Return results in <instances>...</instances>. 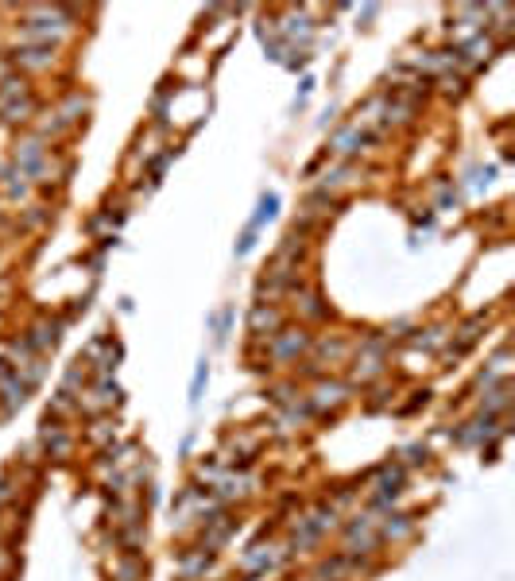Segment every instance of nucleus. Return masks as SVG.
Returning a JSON list of instances; mask_svg holds the SVG:
<instances>
[{
    "mask_svg": "<svg viewBox=\"0 0 515 581\" xmlns=\"http://www.w3.org/2000/svg\"><path fill=\"white\" fill-rule=\"evenodd\" d=\"M78 16L74 8H24V27L20 43L24 47H59L70 35V20Z\"/></svg>",
    "mask_w": 515,
    "mask_h": 581,
    "instance_id": "nucleus-1",
    "label": "nucleus"
},
{
    "mask_svg": "<svg viewBox=\"0 0 515 581\" xmlns=\"http://www.w3.org/2000/svg\"><path fill=\"white\" fill-rule=\"evenodd\" d=\"M12 167L28 178L31 186H36V183H47V175H51L47 140H39L36 132H31V136H20V140H16V152H12Z\"/></svg>",
    "mask_w": 515,
    "mask_h": 581,
    "instance_id": "nucleus-2",
    "label": "nucleus"
},
{
    "mask_svg": "<svg viewBox=\"0 0 515 581\" xmlns=\"http://www.w3.org/2000/svg\"><path fill=\"white\" fill-rule=\"evenodd\" d=\"M384 368H388V337H380V334L364 337L360 349L353 353V380L368 384V380L384 376Z\"/></svg>",
    "mask_w": 515,
    "mask_h": 581,
    "instance_id": "nucleus-3",
    "label": "nucleus"
},
{
    "mask_svg": "<svg viewBox=\"0 0 515 581\" xmlns=\"http://www.w3.org/2000/svg\"><path fill=\"white\" fill-rule=\"evenodd\" d=\"M310 345H314V342H310V334L303 330V326H283V330L267 342V361H272V365H291V361H298V357L306 353Z\"/></svg>",
    "mask_w": 515,
    "mask_h": 581,
    "instance_id": "nucleus-4",
    "label": "nucleus"
},
{
    "mask_svg": "<svg viewBox=\"0 0 515 581\" xmlns=\"http://www.w3.org/2000/svg\"><path fill=\"white\" fill-rule=\"evenodd\" d=\"M380 546V535H376V515H353V523L345 527V551L357 558V554H372Z\"/></svg>",
    "mask_w": 515,
    "mask_h": 581,
    "instance_id": "nucleus-5",
    "label": "nucleus"
},
{
    "mask_svg": "<svg viewBox=\"0 0 515 581\" xmlns=\"http://www.w3.org/2000/svg\"><path fill=\"white\" fill-rule=\"evenodd\" d=\"M372 140H376V136H368L357 121H353V124H345V129H337V132H334V140H329L326 152H334L337 160H353V155H357L364 144H372Z\"/></svg>",
    "mask_w": 515,
    "mask_h": 581,
    "instance_id": "nucleus-6",
    "label": "nucleus"
},
{
    "mask_svg": "<svg viewBox=\"0 0 515 581\" xmlns=\"http://www.w3.org/2000/svg\"><path fill=\"white\" fill-rule=\"evenodd\" d=\"M249 330L260 337V342H272V337L283 330V310L275 302H256L249 314Z\"/></svg>",
    "mask_w": 515,
    "mask_h": 581,
    "instance_id": "nucleus-7",
    "label": "nucleus"
},
{
    "mask_svg": "<svg viewBox=\"0 0 515 581\" xmlns=\"http://www.w3.org/2000/svg\"><path fill=\"white\" fill-rule=\"evenodd\" d=\"M345 399H349V384H341V380H318L306 404H310V411H337Z\"/></svg>",
    "mask_w": 515,
    "mask_h": 581,
    "instance_id": "nucleus-8",
    "label": "nucleus"
},
{
    "mask_svg": "<svg viewBox=\"0 0 515 581\" xmlns=\"http://www.w3.org/2000/svg\"><path fill=\"white\" fill-rule=\"evenodd\" d=\"M31 388L20 380V373H12L8 380H0V419H16L20 407L28 404Z\"/></svg>",
    "mask_w": 515,
    "mask_h": 581,
    "instance_id": "nucleus-9",
    "label": "nucleus"
},
{
    "mask_svg": "<svg viewBox=\"0 0 515 581\" xmlns=\"http://www.w3.org/2000/svg\"><path fill=\"white\" fill-rule=\"evenodd\" d=\"M39 446L47 450V458H70V450H74V438L67 435V430H62V422H55L47 415V422H43L39 427Z\"/></svg>",
    "mask_w": 515,
    "mask_h": 581,
    "instance_id": "nucleus-10",
    "label": "nucleus"
},
{
    "mask_svg": "<svg viewBox=\"0 0 515 581\" xmlns=\"http://www.w3.org/2000/svg\"><path fill=\"white\" fill-rule=\"evenodd\" d=\"M24 337H28V345L36 349L39 357H47L51 349L62 342V322L59 318H39V322H31V330Z\"/></svg>",
    "mask_w": 515,
    "mask_h": 581,
    "instance_id": "nucleus-11",
    "label": "nucleus"
},
{
    "mask_svg": "<svg viewBox=\"0 0 515 581\" xmlns=\"http://www.w3.org/2000/svg\"><path fill=\"white\" fill-rule=\"evenodd\" d=\"M59 59V47H16L12 51V62L28 74H39V70H51Z\"/></svg>",
    "mask_w": 515,
    "mask_h": 581,
    "instance_id": "nucleus-12",
    "label": "nucleus"
},
{
    "mask_svg": "<svg viewBox=\"0 0 515 581\" xmlns=\"http://www.w3.org/2000/svg\"><path fill=\"white\" fill-rule=\"evenodd\" d=\"M295 310H298V318H306V322L329 318V302H321V294L314 287H298L295 291Z\"/></svg>",
    "mask_w": 515,
    "mask_h": 581,
    "instance_id": "nucleus-13",
    "label": "nucleus"
},
{
    "mask_svg": "<svg viewBox=\"0 0 515 581\" xmlns=\"http://www.w3.org/2000/svg\"><path fill=\"white\" fill-rule=\"evenodd\" d=\"M353 178H357V163H353V160H341V163L329 167V171H321L318 190H326V194H337V190L349 186Z\"/></svg>",
    "mask_w": 515,
    "mask_h": 581,
    "instance_id": "nucleus-14",
    "label": "nucleus"
},
{
    "mask_svg": "<svg viewBox=\"0 0 515 581\" xmlns=\"http://www.w3.org/2000/svg\"><path fill=\"white\" fill-rule=\"evenodd\" d=\"M411 531H415V520H411V515H403V512H388L384 520H376V535H380V543H384V538L400 543V538H407Z\"/></svg>",
    "mask_w": 515,
    "mask_h": 581,
    "instance_id": "nucleus-15",
    "label": "nucleus"
},
{
    "mask_svg": "<svg viewBox=\"0 0 515 581\" xmlns=\"http://www.w3.org/2000/svg\"><path fill=\"white\" fill-rule=\"evenodd\" d=\"M403 481H407V469H403V465H395V461H388V465H380V469H376V492L392 496V500L403 492Z\"/></svg>",
    "mask_w": 515,
    "mask_h": 581,
    "instance_id": "nucleus-16",
    "label": "nucleus"
},
{
    "mask_svg": "<svg viewBox=\"0 0 515 581\" xmlns=\"http://www.w3.org/2000/svg\"><path fill=\"white\" fill-rule=\"evenodd\" d=\"M310 35H314V27H310V16H306V12H291V20L283 24V35H279V39H283V43L295 51L298 39H303V43H310Z\"/></svg>",
    "mask_w": 515,
    "mask_h": 581,
    "instance_id": "nucleus-17",
    "label": "nucleus"
},
{
    "mask_svg": "<svg viewBox=\"0 0 515 581\" xmlns=\"http://www.w3.org/2000/svg\"><path fill=\"white\" fill-rule=\"evenodd\" d=\"M0 113H4V116H0V121H8V124H24V121H31V116L39 113V105H36V98H31V93H24V98L8 101Z\"/></svg>",
    "mask_w": 515,
    "mask_h": 581,
    "instance_id": "nucleus-18",
    "label": "nucleus"
},
{
    "mask_svg": "<svg viewBox=\"0 0 515 581\" xmlns=\"http://www.w3.org/2000/svg\"><path fill=\"white\" fill-rule=\"evenodd\" d=\"M55 113H59L62 121H67L70 129H74V124H78L82 116L90 113V98H85V93H67V98H62V105H59Z\"/></svg>",
    "mask_w": 515,
    "mask_h": 581,
    "instance_id": "nucleus-19",
    "label": "nucleus"
},
{
    "mask_svg": "<svg viewBox=\"0 0 515 581\" xmlns=\"http://www.w3.org/2000/svg\"><path fill=\"white\" fill-rule=\"evenodd\" d=\"M275 214H279V194H264L260 198V206H256V214H252V221L249 225L260 232V225H267V221H275Z\"/></svg>",
    "mask_w": 515,
    "mask_h": 581,
    "instance_id": "nucleus-20",
    "label": "nucleus"
},
{
    "mask_svg": "<svg viewBox=\"0 0 515 581\" xmlns=\"http://www.w3.org/2000/svg\"><path fill=\"white\" fill-rule=\"evenodd\" d=\"M31 357H39V353L28 345V337H12V342H8V365L12 368H24Z\"/></svg>",
    "mask_w": 515,
    "mask_h": 581,
    "instance_id": "nucleus-21",
    "label": "nucleus"
},
{
    "mask_svg": "<svg viewBox=\"0 0 515 581\" xmlns=\"http://www.w3.org/2000/svg\"><path fill=\"white\" fill-rule=\"evenodd\" d=\"M206 384H210V361L202 357L198 368H194V380H190V407L202 404V392H206Z\"/></svg>",
    "mask_w": 515,
    "mask_h": 581,
    "instance_id": "nucleus-22",
    "label": "nucleus"
},
{
    "mask_svg": "<svg viewBox=\"0 0 515 581\" xmlns=\"http://www.w3.org/2000/svg\"><path fill=\"white\" fill-rule=\"evenodd\" d=\"M213 562V554L210 551H198V554H190V558H182V577H194V574H202Z\"/></svg>",
    "mask_w": 515,
    "mask_h": 581,
    "instance_id": "nucleus-23",
    "label": "nucleus"
},
{
    "mask_svg": "<svg viewBox=\"0 0 515 581\" xmlns=\"http://www.w3.org/2000/svg\"><path fill=\"white\" fill-rule=\"evenodd\" d=\"M461 206V190L454 186L449 190V183L442 178V183H438V209H457Z\"/></svg>",
    "mask_w": 515,
    "mask_h": 581,
    "instance_id": "nucleus-24",
    "label": "nucleus"
},
{
    "mask_svg": "<svg viewBox=\"0 0 515 581\" xmlns=\"http://www.w3.org/2000/svg\"><path fill=\"white\" fill-rule=\"evenodd\" d=\"M442 93H446V98H465V74H446V78H442Z\"/></svg>",
    "mask_w": 515,
    "mask_h": 581,
    "instance_id": "nucleus-25",
    "label": "nucleus"
},
{
    "mask_svg": "<svg viewBox=\"0 0 515 581\" xmlns=\"http://www.w3.org/2000/svg\"><path fill=\"white\" fill-rule=\"evenodd\" d=\"M98 396H101V407H113L116 399H121V388H116L109 376H101L98 380Z\"/></svg>",
    "mask_w": 515,
    "mask_h": 581,
    "instance_id": "nucleus-26",
    "label": "nucleus"
},
{
    "mask_svg": "<svg viewBox=\"0 0 515 581\" xmlns=\"http://www.w3.org/2000/svg\"><path fill=\"white\" fill-rule=\"evenodd\" d=\"M252 248H256V229L249 225V229H244L241 237H237V245H233V256H237V260H244V256H249Z\"/></svg>",
    "mask_w": 515,
    "mask_h": 581,
    "instance_id": "nucleus-27",
    "label": "nucleus"
},
{
    "mask_svg": "<svg viewBox=\"0 0 515 581\" xmlns=\"http://www.w3.org/2000/svg\"><path fill=\"white\" fill-rule=\"evenodd\" d=\"M442 342H446V330H426V334L411 337V345H415V349H438Z\"/></svg>",
    "mask_w": 515,
    "mask_h": 581,
    "instance_id": "nucleus-28",
    "label": "nucleus"
},
{
    "mask_svg": "<svg viewBox=\"0 0 515 581\" xmlns=\"http://www.w3.org/2000/svg\"><path fill=\"white\" fill-rule=\"evenodd\" d=\"M82 380H85V373H82L78 365H74V368H67V376H62V392H70V396H74V388H78Z\"/></svg>",
    "mask_w": 515,
    "mask_h": 581,
    "instance_id": "nucleus-29",
    "label": "nucleus"
},
{
    "mask_svg": "<svg viewBox=\"0 0 515 581\" xmlns=\"http://www.w3.org/2000/svg\"><path fill=\"white\" fill-rule=\"evenodd\" d=\"M318 353H326V357H337V361H341V357H345L349 349L341 345V342H318Z\"/></svg>",
    "mask_w": 515,
    "mask_h": 581,
    "instance_id": "nucleus-30",
    "label": "nucleus"
},
{
    "mask_svg": "<svg viewBox=\"0 0 515 581\" xmlns=\"http://www.w3.org/2000/svg\"><path fill=\"white\" fill-rule=\"evenodd\" d=\"M403 461L407 465H423L426 461V446H407L403 450Z\"/></svg>",
    "mask_w": 515,
    "mask_h": 581,
    "instance_id": "nucleus-31",
    "label": "nucleus"
},
{
    "mask_svg": "<svg viewBox=\"0 0 515 581\" xmlns=\"http://www.w3.org/2000/svg\"><path fill=\"white\" fill-rule=\"evenodd\" d=\"M74 411V396L70 392H59L55 396V415H70Z\"/></svg>",
    "mask_w": 515,
    "mask_h": 581,
    "instance_id": "nucleus-32",
    "label": "nucleus"
},
{
    "mask_svg": "<svg viewBox=\"0 0 515 581\" xmlns=\"http://www.w3.org/2000/svg\"><path fill=\"white\" fill-rule=\"evenodd\" d=\"M334 121H337V105L329 101V105H326V113L318 116V124H321V129H329V124H334Z\"/></svg>",
    "mask_w": 515,
    "mask_h": 581,
    "instance_id": "nucleus-33",
    "label": "nucleus"
},
{
    "mask_svg": "<svg viewBox=\"0 0 515 581\" xmlns=\"http://www.w3.org/2000/svg\"><path fill=\"white\" fill-rule=\"evenodd\" d=\"M310 90H314V78H303V82H298V101H306Z\"/></svg>",
    "mask_w": 515,
    "mask_h": 581,
    "instance_id": "nucleus-34",
    "label": "nucleus"
},
{
    "mask_svg": "<svg viewBox=\"0 0 515 581\" xmlns=\"http://www.w3.org/2000/svg\"><path fill=\"white\" fill-rule=\"evenodd\" d=\"M12 496V477H0V504Z\"/></svg>",
    "mask_w": 515,
    "mask_h": 581,
    "instance_id": "nucleus-35",
    "label": "nucleus"
},
{
    "mask_svg": "<svg viewBox=\"0 0 515 581\" xmlns=\"http://www.w3.org/2000/svg\"><path fill=\"white\" fill-rule=\"evenodd\" d=\"M376 12H380V8H376V4H368V8H364V12H360V20H364V27H368V20H376Z\"/></svg>",
    "mask_w": 515,
    "mask_h": 581,
    "instance_id": "nucleus-36",
    "label": "nucleus"
},
{
    "mask_svg": "<svg viewBox=\"0 0 515 581\" xmlns=\"http://www.w3.org/2000/svg\"><path fill=\"white\" fill-rule=\"evenodd\" d=\"M8 562H12V558H8V551H4V543H0V574H4V569H8Z\"/></svg>",
    "mask_w": 515,
    "mask_h": 581,
    "instance_id": "nucleus-37",
    "label": "nucleus"
}]
</instances>
